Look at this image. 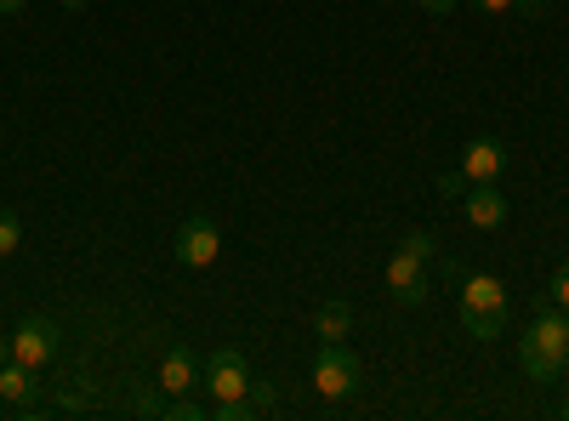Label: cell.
Instances as JSON below:
<instances>
[{"label": "cell", "mask_w": 569, "mask_h": 421, "mask_svg": "<svg viewBox=\"0 0 569 421\" xmlns=\"http://www.w3.org/2000/svg\"><path fill=\"white\" fill-rule=\"evenodd\" d=\"M552 302L569 313V262H558V273H552Z\"/></svg>", "instance_id": "17"}, {"label": "cell", "mask_w": 569, "mask_h": 421, "mask_svg": "<svg viewBox=\"0 0 569 421\" xmlns=\"http://www.w3.org/2000/svg\"><path fill=\"white\" fill-rule=\"evenodd\" d=\"M512 12H525V18H541V0H518Z\"/></svg>", "instance_id": "22"}, {"label": "cell", "mask_w": 569, "mask_h": 421, "mask_svg": "<svg viewBox=\"0 0 569 421\" xmlns=\"http://www.w3.org/2000/svg\"><path fill=\"white\" fill-rule=\"evenodd\" d=\"M200 382L211 388V399L217 404H233V399H246L251 393V364H246V353L240 348H211L206 353V364H200Z\"/></svg>", "instance_id": "3"}, {"label": "cell", "mask_w": 569, "mask_h": 421, "mask_svg": "<svg viewBox=\"0 0 569 421\" xmlns=\"http://www.w3.org/2000/svg\"><path fill=\"white\" fill-rule=\"evenodd\" d=\"M501 166H507V149L496 143V137H472L467 154H461V177L467 182H496Z\"/></svg>", "instance_id": "9"}, {"label": "cell", "mask_w": 569, "mask_h": 421, "mask_svg": "<svg viewBox=\"0 0 569 421\" xmlns=\"http://www.w3.org/2000/svg\"><path fill=\"white\" fill-rule=\"evenodd\" d=\"M558 415H563V421H569V399H563V404H558Z\"/></svg>", "instance_id": "25"}, {"label": "cell", "mask_w": 569, "mask_h": 421, "mask_svg": "<svg viewBox=\"0 0 569 421\" xmlns=\"http://www.w3.org/2000/svg\"><path fill=\"white\" fill-rule=\"evenodd\" d=\"M461 313H507V285L496 273H467L461 279Z\"/></svg>", "instance_id": "8"}, {"label": "cell", "mask_w": 569, "mask_h": 421, "mask_svg": "<svg viewBox=\"0 0 569 421\" xmlns=\"http://www.w3.org/2000/svg\"><path fill=\"white\" fill-rule=\"evenodd\" d=\"M63 7H69V12H80V7H86V0H63Z\"/></svg>", "instance_id": "24"}, {"label": "cell", "mask_w": 569, "mask_h": 421, "mask_svg": "<svg viewBox=\"0 0 569 421\" xmlns=\"http://www.w3.org/2000/svg\"><path fill=\"white\" fill-rule=\"evenodd\" d=\"M439 189H445V194H461V189H467V177H461V171H450V177H439Z\"/></svg>", "instance_id": "18"}, {"label": "cell", "mask_w": 569, "mask_h": 421, "mask_svg": "<svg viewBox=\"0 0 569 421\" xmlns=\"http://www.w3.org/2000/svg\"><path fill=\"white\" fill-rule=\"evenodd\" d=\"M217 251H222V233H217V222L206 211H194V217L177 228V262L182 268H211Z\"/></svg>", "instance_id": "5"}, {"label": "cell", "mask_w": 569, "mask_h": 421, "mask_svg": "<svg viewBox=\"0 0 569 421\" xmlns=\"http://www.w3.org/2000/svg\"><path fill=\"white\" fill-rule=\"evenodd\" d=\"M348 324H353V308H348V302H325V308L313 313L319 342H342V337H348Z\"/></svg>", "instance_id": "12"}, {"label": "cell", "mask_w": 569, "mask_h": 421, "mask_svg": "<svg viewBox=\"0 0 569 421\" xmlns=\"http://www.w3.org/2000/svg\"><path fill=\"white\" fill-rule=\"evenodd\" d=\"M382 7H388V0H382Z\"/></svg>", "instance_id": "27"}, {"label": "cell", "mask_w": 569, "mask_h": 421, "mask_svg": "<svg viewBox=\"0 0 569 421\" xmlns=\"http://www.w3.org/2000/svg\"><path fill=\"white\" fill-rule=\"evenodd\" d=\"M12 359L29 364V370H46V364L58 359V324L40 319V313H29L18 331H12Z\"/></svg>", "instance_id": "4"}, {"label": "cell", "mask_w": 569, "mask_h": 421, "mask_svg": "<svg viewBox=\"0 0 569 421\" xmlns=\"http://www.w3.org/2000/svg\"><path fill=\"white\" fill-rule=\"evenodd\" d=\"M563 359H569V319L558 313V302L547 297L536 308V324L518 337V364H525L530 382H558L563 377Z\"/></svg>", "instance_id": "1"}, {"label": "cell", "mask_w": 569, "mask_h": 421, "mask_svg": "<svg viewBox=\"0 0 569 421\" xmlns=\"http://www.w3.org/2000/svg\"><path fill=\"white\" fill-rule=\"evenodd\" d=\"M461 324H467V337H479V342L507 337V313H461Z\"/></svg>", "instance_id": "13"}, {"label": "cell", "mask_w": 569, "mask_h": 421, "mask_svg": "<svg viewBox=\"0 0 569 421\" xmlns=\"http://www.w3.org/2000/svg\"><path fill=\"white\" fill-rule=\"evenodd\" d=\"M359 377H365V364H359V353L348 342H319V353H313V388H319V399H330V404L353 399Z\"/></svg>", "instance_id": "2"}, {"label": "cell", "mask_w": 569, "mask_h": 421, "mask_svg": "<svg viewBox=\"0 0 569 421\" xmlns=\"http://www.w3.org/2000/svg\"><path fill=\"white\" fill-rule=\"evenodd\" d=\"M563 377H569V359H563Z\"/></svg>", "instance_id": "26"}, {"label": "cell", "mask_w": 569, "mask_h": 421, "mask_svg": "<svg viewBox=\"0 0 569 421\" xmlns=\"http://www.w3.org/2000/svg\"><path fill=\"white\" fill-rule=\"evenodd\" d=\"M23 7H29V0H0V18H18Z\"/></svg>", "instance_id": "21"}, {"label": "cell", "mask_w": 569, "mask_h": 421, "mask_svg": "<svg viewBox=\"0 0 569 421\" xmlns=\"http://www.w3.org/2000/svg\"><path fill=\"white\" fill-rule=\"evenodd\" d=\"M461 206H467V222H472V228H501L507 211H512L496 182H467V200H461Z\"/></svg>", "instance_id": "7"}, {"label": "cell", "mask_w": 569, "mask_h": 421, "mask_svg": "<svg viewBox=\"0 0 569 421\" xmlns=\"http://www.w3.org/2000/svg\"><path fill=\"white\" fill-rule=\"evenodd\" d=\"M12 359V337H0V364H7Z\"/></svg>", "instance_id": "23"}, {"label": "cell", "mask_w": 569, "mask_h": 421, "mask_svg": "<svg viewBox=\"0 0 569 421\" xmlns=\"http://www.w3.org/2000/svg\"><path fill=\"white\" fill-rule=\"evenodd\" d=\"M421 7L433 12V18H445V12H456V0H421Z\"/></svg>", "instance_id": "20"}, {"label": "cell", "mask_w": 569, "mask_h": 421, "mask_svg": "<svg viewBox=\"0 0 569 421\" xmlns=\"http://www.w3.org/2000/svg\"><path fill=\"white\" fill-rule=\"evenodd\" d=\"M166 415H177V421H200V415H206V404H200L194 393H177V399L166 404Z\"/></svg>", "instance_id": "15"}, {"label": "cell", "mask_w": 569, "mask_h": 421, "mask_svg": "<svg viewBox=\"0 0 569 421\" xmlns=\"http://www.w3.org/2000/svg\"><path fill=\"white\" fill-rule=\"evenodd\" d=\"M405 251H416V257L427 262V257H433V233H427V228H416V233H405Z\"/></svg>", "instance_id": "16"}, {"label": "cell", "mask_w": 569, "mask_h": 421, "mask_svg": "<svg viewBox=\"0 0 569 421\" xmlns=\"http://www.w3.org/2000/svg\"><path fill=\"white\" fill-rule=\"evenodd\" d=\"M166 393H194V382H200V364H194V348H182V342H171L166 348V359H160V377H154Z\"/></svg>", "instance_id": "10"}, {"label": "cell", "mask_w": 569, "mask_h": 421, "mask_svg": "<svg viewBox=\"0 0 569 421\" xmlns=\"http://www.w3.org/2000/svg\"><path fill=\"white\" fill-rule=\"evenodd\" d=\"M18 245H23V222H18L7 206H0V257H12Z\"/></svg>", "instance_id": "14"}, {"label": "cell", "mask_w": 569, "mask_h": 421, "mask_svg": "<svg viewBox=\"0 0 569 421\" xmlns=\"http://www.w3.org/2000/svg\"><path fill=\"white\" fill-rule=\"evenodd\" d=\"M0 399H7V404H34V370L29 364H18V359H7V364H0Z\"/></svg>", "instance_id": "11"}, {"label": "cell", "mask_w": 569, "mask_h": 421, "mask_svg": "<svg viewBox=\"0 0 569 421\" xmlns=\"http://www.w3.org/2000/svg\"><path fill=\"white\" fill-rule=\"evenodd\" d=\"M388 291H393V302L399 308H421L427 302V273H421V257L416 251H393L388 257Z\"/></svg>", "instance_id": "6"}, {"label": "cell", "mask_w": 569, "mask_h": 421, "mask_svg": "<svg viewBox=\"0 0 569 421\" xmlns=\"http://www.w3.org/2000/svg\"><path fill=\"white\" fill-rule=\"evenodd\" d=\"M472 7H485V12H512L518 0H472Z\"/></svg>", "instance_id": "19"}]
</instances>
